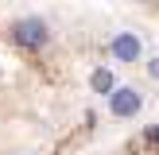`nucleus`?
I'll return each mask as SVG.
<instances>
[{
    "label": "nucleus",
    "instance_id": "obj_1",
    "mask_svg": "<svg viewBox=\"0 0 159 155\" xmlns=\"http://www.w3.org/2000/svg\"><path fill=\"white\" fill-rule=\"evenodd\" d=\"M12 39H16L20 46H27V51H39V46H47L51 31H47L43 20H35V16H31V20H20V23L12 27Z\"/></svg>",
    "mask_w": 159,
    "mask_h": 155
},
{
    "label": "nucleus",
    "instance_id": "obj_2",
    "mask_svg": "<svg viewBox=\"0 0 159 155\" xmlns=\"http://www.w3.org/2000/svg\"><path fill=\"white\" fill-rule=\"evenodd\" d=\"M140 105H144V97H140L136 89H113V97H109L113 116H136Z\"/></svg>",
    "mask_w": 159,
    "mask_h": 155
},
{
    "label": "nucleus",
    "instance_id": "obj_3",
    "mask_svg": "<svg viewBox=\"0 0 159 155\" xmlns=\"http://www.w3.org/2000/svg\"><path fill=\"white\" fill-rule=\"evenodd\" d=\"M113 54H116L120 62H136V58H140V39L132 35V31H120V35L113 39Z\"/></svg>",
    "mask_w": 159,
    "mask_h": 155
},
{
    "label": "nucleus",
    "instance_id": "obj_4",
    "mask_svg": "<svg viewBox=\"0 0 159 155\" xmlns=\"http://www.w3.org/2000/svg\"><path fill=\"white\" fill-rule=\"evenodd\" d=\"M93 89L113 97V74H109V70H97V74H93Z\"/></svg>",
    "mask_w": 159,
    "mask_h": 155
},
{
    "label": "nucleus",
    "instance_id": "obj_5",
    "mask_svg": "<svg viewBox=\"0 0 159 155\" xmlns=\"http://www.w3.org/2000/svg\"><path fill=\"white\" fill-rule=\"evenodd\" d=\"M148 74H152L155 82H159V58H152V62H148Z\"/></svg>",
    "mask_w": 159,
    "mask_h": 155
}]
</instances>
